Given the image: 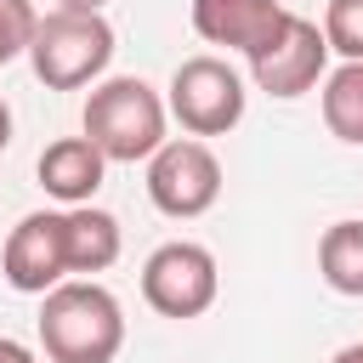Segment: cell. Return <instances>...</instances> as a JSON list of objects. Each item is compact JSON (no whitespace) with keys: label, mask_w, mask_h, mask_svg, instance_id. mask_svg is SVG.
Segmentation results:
<instances>
[{"label":"cell","mask_w":363,"mask_h":363,"mask_svg":"<svg viewBox=\"0 0 363 363\" xmlns=\"http://www.w3.org/2000/svg\"><path fill=\"white\" fill-rule=\"evenodd\" d=\"M40 346L51 363H113L125 346V312L102 284L62 278L40 295Z\"/></svg>","instance_id":"obj_1"},{"label":"cell","mask_w":363,"mask_h":363,"mask_svg":"<svg viewBox=\"0 0 363 363\" xmlns=\"http://www.w3.org/2000/svg\"><path fill=\"white\" fill-rule=\"evenodd\" d=\"M85 136L102 147V159L113 164H136V159H153L164 147V102L147 79L136 74H119V79H102L91 96H85Z\"/></svg>","instance_id":"obj_2"},{"label":"cell","mask_w":363,"mask_h":363,"mask_svg":"<svg viewBox=\"0 0 363 363\" xmlns=\"http://www.w3.org/2000/svg\"><path fill=\"white\" fill-rule=\"evenodd\" d=\"M28 62L45 91H79L113 62V28L102 11H51L28 40Z\"/></svg>","instance_id":"obj_3"},{"label":"cell","mask_w":363,"mask_h":363,"mask_svg":"<svg viewBox=\"0 0 363 363\" xmlns=\"http://www.w3.org/2000/svg\"><path fill=\"white\" fill-rule=\"evenodd\" d=\"M216 289H221V272H216V255L204 244L176 238L142 261V301L159 318H199L216 306Z\"/></svg>","instance_id":"obj_4"},{"label":"cell","mask_w":363,"mask_h":363,"mask_svg":"<svg viewBox=\"0 0 363 363\" xmlns=\"http://www.w3.org/2000/svg\"><path fill=\"white\" fill-rule=\"evenodd\" d=\"M164 108L193 136H227L244 119V79L221 57H187L170 74V102Z\"/></svg>","instance_id":"obj_5"},{"label":"cell","mask_w":363,"mask_h":363,"mask_svg":"<svg viewBox=\"0 0 363 363\" xmlns=\"http://www.w3.org/2000/svg\"><path fill=\"white\" fill-rule=\"evenodd\" d=\"M147 199H153L164 216H176V221L204 216V210L221 199V159H216L204 142H193V136L164 142V147L147 159Z\"/></svg>","instance_id":"obj_6"},{"label":"cell","mask_w":363,"mask_h":363,"mask_svg":"<svg viewBox=\"0 0 363 363\" xmlns=\"http://www.w3.org/2000/svg\"><path fill=\"white\" fill-rule=\"evenodd\" d=\"M323 62H329V40H323V28L306 23V17H295V11L278 23V34H272L261 51H250V74H255V85H261L267 96H278V102L306 96V91L323 79Z\"/></svg>","instance_id":"obj_7"},{"label":"cell","mask_w":363,"mask_h":363,"mask_svg":"<svg viewBox=\"0 0 363 363\" xmlns=\"http://www.w3.org/2000/svg\"><path fill=\"white\" fill-rule=\"evenodd\" d=\"M0 272L17 295H45L68 278V244H62V210H34L11 227L0 250Z\"/></svg>","instance_id":"obj_8"},{"label":"cell","mask_w":363,"mask_h":363,"mask_svg":"<svg viewBox=\"0 0 363 363\" xmlns=\"http://www.w3.org/2000/svg\"><path fill=\"white\" fill-rule=\"evenodd\" d=\"M289 11L278 6V0H193V28H199V40H210V45H233V51H261L272 34H278V23H284Z\"/></svg>","instance_id":"obj_9"},{"label":"cell","mask_w":363,"mask_h":363,"mask_svg":"<svg viewBox=\"0 0 363 363\" xmlns=\"http://www.w3.org/2000/svg\"><path fill=\"white\" fill-rule=\"evenodd\" d=\"M34 170H40V187H45L51 199H62V204H91L96 187H102L108 159H102V147H96L91 136H62V142H51V147L40 153Z\"/></svg>","instance_id":"obj_10"},{"label":"cell","mask_w":363,"mask_h":363,"mask_svg":"<svg viewBox=\"0 0 363 363\" xmlns=\"http://www.w3.org/2000/svg\"><path fill=\"white\" fill-rule=\"evenodd\" d=\"M62 244H68V272H108L119 261V221L96 204H68L62 210Z\"/></svg>","instance_id":"obj_11"},{"label":"cell","mask_w":363,"mask_h":363,"mask_svg":"<svg viewBox=\"0 0 363 363\" xmlns=\"http://www.w3.org/2000/svg\"><path fill=\"white\" fill-rule=\"evenodd\" d=\"M318 272L335 295H363V221H335L318 238Z\"/></svg>","instance_id":"obj_12"},{"label":"cell","mask_w":363,"mask_h":363,"mask_svg":"<svg viewBox=\"0 0 363 363\" xmlns=\"http://www.w3.org/2000/svg\"><path fill=\"white\" fill-rule=\"evenodd\" d=\"M323 125L329 136L363 147V62H340L323 79Z\"/></svg>","instance_id":"obj_13"},{"label":"cell","mask_w":363,"mask_h":363,"mask_svg":"<svg viewBox=\"0 0 363 363\" xmlns=\"http://www.w3.org/2000/svg\"><path fill=\"white\" fill-rule=\"evenodd\" d=\"M323 40L346 62H363V0H329L323 11Z\"/></svg>","instance_id":"obj_14"},{"label":"cell","mask_w":363,"mask_h":363,"mask_svg":"<svg viewBox=\"0 0 363 363\" xmlns=\"http://www.w3.org/2000/svg\"><path fill=\"white\" fill-rule=\"evenodd\" d=\"M34 28H40V17H34V6H28V0H0V68H6L11 57H23V51H28Z\"/></svg>","instance_id":"obj_15"},{"label":"cell","mask_w":363,"mask_h":363,"mask_svg":"<svg viewBox=\"0 0 363 363\" xmlns=\"http://www.w3.org/2000/svg\"><path fill=\"white\" fill-rule=\"evenodd\" d=\"M0 363H34V352H28L23 340H11V335H0Z\"/></svg>","instance_id":"obj_16"},{"label":"cell","mask_w":363,"mask_h":363,"mask_svg":"<svg viewBox=\"0 0 363 363\" xmlns=\"http://www.w3.org/2000/svg\"><path fill=\"white\" fill-rule=\"evenodd\" d=\"M329 363H363V340H352V346H340Z\"/></svg>","instance_id":"obj_17"},{"label":"cell","mask_w":363,"mask_h":363,"mask_svg":"<svg viewBox=\"0 0 363 363\" xmlns=\"http://www.w3.org/2000/svg\"><path fill=\"white\" fill-rule=\"evenodd\" d=\"M57 6H62V11H102L108 0H57Z\"/></svg>","instance_id":"obj_18"},{"label":"cell","mask_w":363,"mask_h":363,"mask_svg":"<svg viewBox=\"0 0 363 363\" xmlns=\"http://www.w3.org/2000/svg\"><path fill=\"white\" fill-rule=\"evenodd\" d=\"M6 142H11V108L0 102V153H6Z\"/></svg>","instance_id":"obj_19"}]
</instances>
